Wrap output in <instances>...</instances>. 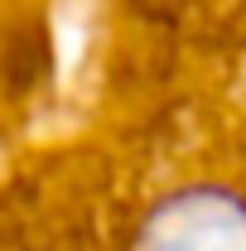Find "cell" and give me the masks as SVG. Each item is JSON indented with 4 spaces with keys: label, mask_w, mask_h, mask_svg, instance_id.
<instances>
[{
    "label": "cell",
    "mask_w": 246,
    "mask_h": 251,
    "mask_svg": "<svg viewBox=\"0 0 246 251\" xmlns=\"http://www.w3.org/2000/svg\"><path fill=\"white\" fill-rule=\"evenodd\" d=\"M135 251H246V198L217 184L184 188L150 213Z\"/></svg>",
    "instance_id": "1"
}]
</instances>
